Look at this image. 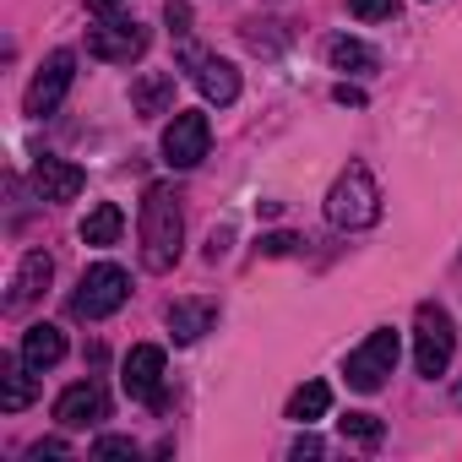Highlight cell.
<instances>
[{
	"label": "cell",
	"mask_w": 462,
	"mask_h": 462,
	"mask_svg": "<svg viewBox=\"0 0 462 462\" xmlns=\"http://www.w3.org/2000/svg\"><path fill=\"white\" fill-rule=\"evenodd\" d=\"M82 185H88V174H82L77 163H66V158H39V163H33V190H39L44 201H77Z\"/></svg>",
	"instance_id": "obj_11"
},
{
	"label": "cell",
	"mask_w": 462,
	"mask_h": 462,
	"mask_svg": "<svg viewBox=\"0 0 462 462\" xmlns=\"http://www.w3.org/2000/svg\"><path fill=\"white\" fill-rule=\"evenodd\" d=\"M33 370H50V365H60L66 359V332L60 327H50V321H39V327H28L23 332V348H17Z\"/></svg>",
	"instance_id": "obj_14"
},
{
	"label": "cell",
	"mask_w": 462,
	"mask_h": 462,
	"mask_svg": "<svg viewBox=\"0 0 462 462\" xmlns=\"http://www.w3.org/2000/svg\"><path fill=\"white\" fill-rule=\"evenodd\" d=\"M294 457H321V440H316V435H300V440H294Z\"/></svg>",
	"instance_id": "obj_26"
},
{
	"label": "cell",
	"mask_w": 462,
	"mask_h": 462,
	"mask_svg": "<svg viewBox=\"0 0 462 462\" xmlns=\"http://www.w3.org/2000/svg\"><path fill=\"white\" fill-rule=\"evenodd\" d=\"M50 278H55V262H50L44 251H33V256L17 267V278H12V300H6V310H28V305L50 289Z\"/></svg>",
	"instance_id": "obj_12"
},
{
	"label": "cell",
	"mask_w": 462,
	"mask_h": 462,
	"mask_svg": "<svg viewBox=\"0 0 462 462\" xmlns=\"http://www.w3.org/2000/svg\"><path fill=\"white\" fill-rule=\"evenodd\" d=\"M337 430H343V440H354V446H381V435H386V424H381L375 413H348V419H337Z\"/></svg>",
	"instance_id": "obj_21"
},
{
	"label": "cell",
	"mask_w": 462,
	"mask_h": 462,
	"mask_svg": "<svg viewBox=\"0 0 462 462\" xmlns=\"http://www.w3.org/2000/svg\"><path fill=\"white\" fill-rule=\"evenodd\" d=\"M196 88L207 93V104H235L240 98V71L228 60H196Z\"/></svg>",
	"instance_id": "obj_15"
},
{
	"label": "cell",
	"mask_w": 462,
	"mask_h": 462,
	"mask_svg": "<svg viewBox=\"0 0 462 462\" xmlns=\"http://www.w3.org/2000/svg\"><path fill=\"white\" fill-rule=\"evenodd\" d=\"M451 354H457V332H451V316L440 310V305H419V316H413V365H419V375H446V365H451Z\"/></svg>",
	"instance_id": "obj_4"
},
{
	"label": "cell",
	"mask_w": 462,
	"mask_h": 462,
	"mask_svg": "<svg viewBox=\"0 0 462 462\" xmlns=\"http://www.w3.org/2000/svg\"><path fill=\"white\" fill-rule=\"evenodd\" d=\"M294 245H300L294 235H267V240H262V251H267V256H289Z\"/></svg>",
	"instance_id": "obj_25"
},
{
	"label": "cell",
	"mask_w": 462,
	"mask_h": 462,
	"mask_svg": "<svg viewBox=\"0 0 462 462\" xmlns=\"http://www.w3.org/2000/svg\"><path fill=\"white\" fill-rule=\"evenodd\" d=\"M120 386H125V397H136V402H158V392H163V348H158V343H136V348L125 354Z\"/></svg>",
	"instance_id": "obj_9"
},
{
	"label": "cell",
	"mask_w": 462,
	"mask_h": 462,
	"mask_svg": "<svg viewBox=\"0 0 462 462\" xmlns=\"http://www.w3.org/2000/svg\"><path fill=\"white\" fill-rule=\"evenodd\" d=\"M207 147H212V125H207V115L180 109V115L169 120V131H163V158H169L174 169H196V163L207 158Z\"/></svg>",
	"instance_id": "obj_7"
},
{
	"label": "cell",
	"mask_w": 462,
	"mask_h": 462,
	"mask_svg": "<svg viewBox=\"0 0 462 462\" xmlns=\"http://www.w3.org/2000/svg\"><path fill=\"white\" fill-rule=\"evenodd\" d=\"M169 104H174V77H169V71H147V77L131 82V109H136L142 120L169 115Z\"/></svg>",
	"instance_id": "obj_13"
},
{
	"label": "cell",
	"mask_w": 462,
	"mask_h": 462,
	"mask_svg": "<svg viewBox=\"0 0 462 462\" xmlns=\"http://www.w3.org/2000/svg\"><path fill=\"white\" fill-rule=\"evenodd\" d=\"M212 316H217L212 300H174V305H169V332H174V343H196V337L212 327Z\"/></svg>",
	"instance_id": "obj_16"
},
{
	"label": "cell",
	"mask_w": 462,
	"mask_h": 462,
	"mask_svg": "<svg viewBox=\"0 0 462 462\" xmlns=\"http://www.w3.org/2000/svg\"><path fill=\"white\" fill-rule=\"evenodd\" d=\"M33 365L17 354V359H0V408L6 413H23L28 402H33V375H28Z\"/></svg>",
	"instance_id": "obj_17"
},
{
	"label": "cell",
	"mask_w": 462,
	"mask_h": 462,
	"mask_svg": "<svg viewBox=\"0 0 462 462\" xmlns=\"http://www.w3.org/2000/svg\"><path fill=\"white\" fill-rule=\"evenodd\" d=\"M93 457H136V440L131 435H98L93 440Z\"/></svg>",
	"instance_id": "obj_23"
},
{
	"label": "cell",
	"mask_w": 462,
	"mask_h": 462,
	"mask_svg": "<svg viewBox=\"0 0 462 462\" xmlns=\"http://www.w3.org/2000/svg\"><path fill=\"white\" fill-rule=\"evenodd\" d=\"M163 23H169L174 39H185V33H190V6H185V0H169V6H163Z\"/></svg>",
	"instance_id": "obj_24"
},
{
	"label": "cell",
	"mask_w": 462,
	"mask_h": 462,
	"mask_svg": "<svg viewBox=\"0 0 462 462\" xmlns=\"http://www.w3.org/2000/svg\"><path fill=\"white\" fill-rule=\"evenodd\" d=\"M327 60H332L337 71H375V50L359 44V39H348V33H337V39L327 44Z\"/></svg>",
	"instance_id": "obj_20"
},
{
	"label": "cell",
	"mask_w": 462,
	"mask_h": 462,
	"mask_svg": "<svg viewBox=\"0 0 462 462\" xmlns=\"http://www.w3.org/2000/svg\"><path fill=\"white\" fill-rule=\"evenodd\" d=\"M327 408H332V386H327V381H305V386L289 397V419H300V424H316Z\"/></svg>",
	"instance_id": "obj_19"
},
{
	"label": "cell",
	"mask_w": 462,
	"mask_h": 462,
	"mask_svg": "<svg viewBox=\"0 0 462 462\" xmlns=\"http://www.w3.org/2000/svg\"><path fill=\"white\" fill-rule=\"evenodd\" d=\"M125 294H131L125 267L98 262V267L82 273V283H77V294H71V316H82V321H104V316H115V310L125 305Z\"/></svg>",
	"instance_id": "obj_3"
},
{
	"label": "cell",
	"mask_w": 462,
	"mask_h": 462,
	"mask_svg": "<svg viewBox=\"0 0 462 462\" xmlns=\"http://www.w3.org/2000/svg\"><path fill=\"white\" fill-rule=\"evenodd\" d=\"M55 419H60L66 430H88V424L109 419V397H104V386H98V381H77V386H66L60 402H55Z\"/></svg>",
	"instance_id": "obj_10"
},
{
	"label": "cell",
	"mask_w": 462,
	"mask_h": 462,
	"mask_svg": "<svg viewBox=\"0 0 462 462\" xmlns=\"http://www.w3.org/2000/svg\"><path fill=\"white\" fill-rule=\"evenodd\" d=\"M120 235H125V212L115 201H98L82 223V245H115Z\"/></svg>",
	"instance_id": "obj_18"
},
{
	"label": "cell",
	"mask_w": 462,
	"mask_h": 462,
	"mask_svg": "<svg viewBox=\"0 0 462 462\" xmlns=\"http://www.w3.org/2000/svg\"><path fill=\"white\" fill-rule=\"evenodd\" d=\"M348 12L359 23H386V17H397V0H348Z\"/></svg>",
	"instance_id": "obj_22"
},
{
	"label": "cell",
	"mask_w": 462,
	"mask_h": 462,
	"mask_svg": "<svg viewBox=\"0 0 462 462\" xmlns=\"http://www.w3.org/2000/svg\"><path fill=\"white\" fill-rule=\"evenodd\" d=\"M115 6H125V0H88V12H98V17H109Z\"/></svg>",
	"instance_id": "obj_27"
},
{
	"label": "cell",
	"mask_w": 462,
	"mask_h": 462,
	"mask_svg": "<svg viewBox=\"0 0 462 462\" xmlns=\"http://www.w3.org/2000/svg\"><path fill=\"white\" fill-rule=\"evenodd\" d=\"M397 354H402V343H397V332H392V327L370 332V337L348 354V365H343L348 386H354V392H381V386H386V375L397 370Z\"/></svg>",
	"instance_id": "obj_5"
},
{
	"label": "cell",
	"mask_w": 462,
	"mask_h": 462,
	"mask_svg": "<svg viewBox=\"0 0 462 462\" xmlns=\"http://www.w3.org/2000/svg\"><path fill=\"white\" fill-rule=\"evenodd\" d=\"M71 82H77V55H71V50H55V55L39 66V77L28 82V98H23V109H28L33 120L55 115V109H60V98L71 93Z\"/></svg>",
	"instance_id": "obj_6"
},
{
	"label": "cell",
	"mask_w": 462,
	"mask_h": 462,
	"mask_svg": "<svg viewBox=\"0 0 462 462\" xmlns=\"http://www.w3.org/2000/svg\"><path fill=\"white\" fill-rule=\"evenodd\" d=\"M180 240H185V217H180L174 185H147V196H142V267L169 273L180 262Z\"/></svg>",
	"instance_id": "obj_1"
},
{
	"label": "cell",
	"mask_w": 462,
	"mask_h": 462,
	"mask_svg": "<svg viewBox=\"0 0 462 462\" xmlns=\"http://www.w3.org/2000/svg\"><path fill=\"white\" fill-rule=\"evenodd\" d=\"M327 217H332L337 228H370V223L381 217V190H375V180H370L365 163H348V169L332 180V190H327Z\"/></svg>",
	"instance_id": "obj_2"
},
{
	"label": "cell",
	"mask_w": 462,
	"mask_h": 462,
	"mask_svg": "<svg viewBox=\"0 0 462 462\" xmlns=\"http://www.w3.org/2000/svg\"><path fill=\"white\" fill-rule=\"evenodd\" d=\"M88 55H98L109 66H131V60L147 55V28H136V23H104V28L88 33Z\"/></svg>",
	"instance_id": "obj_8"
},
{
	"label": "cell",
	"mask_w": 462,
	"mask_h": 462,
	"mask_svg": "<svg viewBox=\"0 0 462 462\" xmlns=\"http://www.w3.org/2000/svg\"><path fill=\"white\" fill-rule=\"evenodd\" d=\"M60 451H66L60 440H39V446H33V457H60Z\"/></svg>",
	"instance_id": "obj_28"
}]
</instances>
